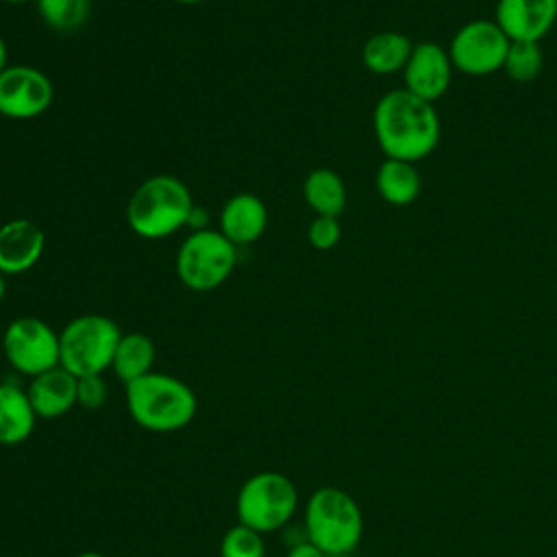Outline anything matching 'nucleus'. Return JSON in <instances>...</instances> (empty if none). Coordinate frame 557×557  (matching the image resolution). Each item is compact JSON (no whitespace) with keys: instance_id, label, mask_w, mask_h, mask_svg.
I'll return each instance as SVG.
<instances>
[{"instance_id":"obj_23","label":"nucleus","mask_w":557,"mask_h":557,"mask_svg":"<svg viewBox=\"0 0 557 557\" xmlns=\"http://www.w3.org/2000/svg\"><path fill=\"white\" fill-rule=\"evenodd\" d=\"M220 557H265V542L259 531L237 522L224 533Z\"/></svg>"},{"instance_id":"obj_5","label":"nucleus","mask_w":557,"mask_h":557,"mask_svg":"<svg viewBox=\"0 0 557 557\" xmlns=\"http://www.w3.org/2000/svg\"><path fill=\"white\" fill-rule=\"evenodd\" d=\"M120 337L122 331L109 315H78L70 320L59 333V366H63L76 379L87 374H102L113 363Z\"/></svg>"},{"instance_id":"obj_25","label":"nucleus","mask_w":557,"mask_h":557,"mask_svg":"<svg viewBox=\"0 0 557 557\" xmlns=\"http://www.w3.org/2000/svg\"><path fill=\"white\" fill-rule=\"evenodd\" d=\"M76 403L83 409H100L107 403V383H104L102 374L78 376Z\"/></svg>"},{"instance_id":"obj_10","label":"nucleus","mask_w":557,"mask_h":557,"mask_svg":"<svg viewBox=\"0 0 557 557\" xmlns=\"http://www.w3.org/2000/svg\"><path fill=\"white\" fill-rule=\"evenodd\" d=\"M54 98L48 74L33 65L9 63L0 72V115L9 120H33L44 115Z\"/></svg>"},{"instance_id":"obj_29","label":"nucleus","mask_w":557,"mask_h":557,"mask_svg":"<svg viewBox=\"0 0 557 557\" xmlns=\"http://www.w3.org/2000/svg\"><path fill=\"white\" fill-rule=\"evenodd\" d=\"M76 557H107L102 553H96V550H85V553H78Z\"/></svg>"},{"instance_id":"obj_27","label":"nucleus","mask_w":557,"mask_h":557,"mask_svg":"<svg viewBox=\"0 0 557 557\" xmlns=\"http://www.w3.org/2000/svg\"><path fill=\"white\" fill-rule=\"evenodd\" d=\"M207 222H209L207 209L194 205V209H191V213H189V220H187V226H189L191 231H205V228H207Z\"/></svg>"},{"instance_id":"obj_22","label":"nucleus","mask_w":557,"mask_h":557,"mask_svg":"<svg viewBox=\"0 0 557 557\" xmlns=\"http://www.w3.org/2000/svg\"><path fill=\"white\" fill-rule=\"evenodd\" d=\"M544 54L535 41H511L505 54L503 72L513 83H531L542 72Z\"/></svg>"},{"instance_id":"obj_4","label":"nucleus","mask_w":557,"mask_h":557,"mask_svg":"<svg viewBox=\"0 0 557 557\" xmlns=\"http://www.w3.org/2000/svg\"><path fill=\"white\" fill-rule=\"evenodd\" d=\"M307 540L326 555L355 550L363 535V516L357 500L339 487L315 490L305 509Z\"/></svg>"},{"instance_id":"obj_11","label":"nucleus","mask_w":557,"mask_h":557,"mask_svg":"<svg viewBox=\"0 0 557 557\" xmlns=\"http://www.w3.org/2000/svg\"><path fill=\"white\" fill-rule=\"evenodd\" d=\"M453 70L455 67L446 48L435 41L413 44L409 61L403 70L405 89L426 102H435L448 91Z\"/></svg>"},{"instance_id":"obj_17","label":"nucleus","mask_w":557,"mask_h":557,"mask_svg":"<svg viewBox=\"0 0 557 557\" xmlns=\"http://www.w3.org/2000/svg\"><path fill=\"white\" fill-rule=\"evenodd\" d=\"M411 50L413 44L407 35L398 30H381L363 44L361 61L372 74H396L405 70Z\"/></svg>"},{"instance_id":"obj_19","label":"nucleus","mask_w":557,"mask_h":557,"mask_svg":"<svg viewBox=\"0 0 557 557\" xmlns=\"http://www.w3.org/2000/svg\"><path fill=\"white\" fill-rule=\"evenodd\" d=\"M154 357H157V350L148 335L137 333V331L122 333L111 368H113L115 376L124 385H128L141 376H146L148 372H152Z\"/></svg>"},{"instance_id":"obj_18","label":"nucleus","mask_w":557,"mask_h":557,"mask_svg":"<svg viewBox=\"0 0 557 557\" xmlns=\"http://www.w3.org/2000/svg\"><path fill=\"white\" fill-rule=\"evenodd\" d=\"M376 191L379 196L394 207H407L420 196L422 178L416 168V163L400 161V159H387L376 170Z\"/></svg>"},{"instance_id":"obj_1","label":"nucleus","mask_w":557,"mask_h":557,"mask_svg":"<svg viewBox=\"0 0 557 557\" xmlns=\"http://www.w3.org/2000/svg\"><path fill=\"white\" fill-rule=\"evenodd\" d=\"M372 128L379 148L387 159L416 163L429 157L440 144V115L433 102L411 91L392 89L383 94L372 113Z\"/></svg>"},{"instance_id":"obj_12","label":"nucleus","mask_w":557,"mask_h":557,"mask_svg":"<svg viewBox=\"0 0 557 557\" xmlns=\"http://www.w3.org/2000/svg\"><path fill=\"white\" fill-rule=\"evenodd\" d=\"M494 22L509 41L540 44L557 22V0H498Z\"/></svg>"},{"instance_id":"obj_2","label":"nucleus","mask_w":557,"mask_h":557,"mask_svg":"<svg viewBox=\"0 0 557 557\" xmlns=\"http://www.w3.org/2000/svg\"><path fill=\"white\" fill-rule=\"evenodd\" d=\"M126 409L141 429L172 433L194 420L198 400L185 381L152 370L126 385Z\"/></svg>"},{"instance_id":"obj_21","label":"nucleus","mask_w":557,"mask_h":557,"mask_svg":"<svg viewBox=\"0 0 557 557\" xmlns=\"http://www.w3.org/2000/svg\"><path fill=\"white\" fill-rule=\"evenodd\" d=\"M41 22L54 33H74L85 26L91 0H35Z\"/></svg>"},{"instance_id":"obj_28","label":"nucleus","mask_w":557,"mask_h":557,"mask_svg":"<svg viewBox=\"0 0 557 557\" xmlns=\"http://www.w3.org/2000/svg\"><path fill=\"white\" fill-rule=\"evenodd\" d=\"M7 65H9V52H7V44H4V39L0 37V72H2Z\"/></svg>"},{"instance_id":"obj_3","label":"nucleus","mask_w":557,"mask_h":557,"mask_svg":"<svg viewBox=\"0 0 557 557\" xmlns=\"http://www.w3.org/2000/svg\"><path fill=\"white\" fill-rule=\"evenodd\" d=\"M191 209L189 187L172 174H157L131 194L126 222L141 239H165L187 226Z\"/></svg>"},{"instance_id":"obj_6","label":"nucleus","mask_w":557,"mask_h":557,"mask_svg":"<svg viewBox=\"0 0 557 557\" xmlns=\"http://www.w3.org/2000/svg\"><path fill=\"white\" fill-rule=\"evenodd\" d=\"M237 265V246L220 231H191L178 246L174 270L191 292L218 289Z\"/></svg>"},{"instance_id":"obj_9","label":"nucleus","mask_w":557,"mask_h":557,"mask_svg":"<svg viewBox=\"0 0 557 557\" xmlns=\"http://www.w3.org/2000/svg\"><path fill=\"white\" fill-rule=\"evenodd\" d=\"M509 44L494 20H472L453 35L446 50L455 70L468 76H487L503 70Z\"/></svg>"},{"instance_id":"obj_16","label":"nucleus","mask_w":557,"mask_h":557,"mask_svg":"<svg viewBox=\"0 0 557 557\" xmlns=\"http://www.w3.org/2000/svg\"><path fill=\"white\" fill-rule=\"evenodd\" d=\"M37 413L24 387L17 383H0V444L17 446L35 431Z\"/></svg>"},{"instance_id":"obj_30","label":"nucleus","mask_w":557,"mask_h":557,"mask_svg":"<svg viewBox=\"0 0 557 557\" xmlns=\"http://www.w3.org/2000/svg\"><path fill=\"white\" fill-rule=\"evenodd\" d=\"M4 294H7V283H4V274H0V302H2Z\"/></svg>"},{"instance_id":"obj_20","label":"nucleus","mask_w":557,"mask_h":557,"mask_svg":"<svg viewBox=\"0 0 557 557\" xmlns=\"http://www.w3.org/2000/svg\"><path fill=\"white\" fill-rule=\"evenodd\" d=\"M302 194L315 215L339 218L346 209V185L342 176L329 168H315L302 183Z\"/></svg>"},{"instance_id":"obj_13","label":"nucleus","mask_w":557,"mask_h":557,"mask_svg":"<svg viewBox=\"0 0 557 557\" xmlns=\"http://www.w3.org/2000/svg\"><path fill=\"white\" fill-rule=\"evenodd\" d=\"M46 248V235L33 220L13 218L0 226V274L17 276L33 270Z\"/></svg>"},{"instance_id":"obj_24","label":"nucleus","mask_w":557,"mask_h":557,"mask_svg":"<svg viewBox=\"0 0 557 557\" xmlns=\"http://www.w3.org/2000/svg\"><path fill=\"white\" fill-rule=\"evenodd\" d=\"M307 239L318 250H331L342 239V224L331 215H315L307 228Z\"/></svg>"},{"instance_id":"obj_14","label":"nucleus","mask_w":557,"mask_h":557,"mask_svg":"<svg viewBox=\"0 0 557 557\" xmlns=\"http://www.w3.org/2000/svg\"><path fill=\"white\" fill-rule=\"evenodd\" d=\"M268 226L265 202L248 191L231 196L220 211V233L235 246L257 242Z\"/></svg>"},{"instance_id":"obj_15","label":"nucleus","mask_w":557,"mask_h":557,"mask_svg":"<svg viewBox=\"0 0 557 557\" xmlns=\"http://www.w3.org/2000/svg\"><path fill=\"white\" fill-rule=\"evenodd\" d=\"M76 385H78V379L72 372H67L63 366H57L44 374L33 376L26 394L30 398V405L37 418L54 420L65 416L74 405H78Z\"/></svg>"},{"instance_id":"obj_31","label":"nucleus","mask_w":557,"mask_h":557,"mask_svg":"<svg viewBox=\"0 0 557 557\" xmlns=\"http://www.w3.org/2000/svg\"><path fill=\"white\" fill-rule=\"evenodd\" d=\"M172 2H178V4H200V2H207V0H172Z\"/></svg>"},{"instance_id":"obj_32","label":"nucleus","mask_w":557,"mask_h":557,"mask_svg":"<svg viewBox=\"0 0 557 557\" xmlns=\"http://www.w3.org/2000/svg\"><path fill=\"white\" fill-rule=\"evenodd\" d=\"M0 2H7V4H22V2H30V0H0ZM35 2V0H33Z\"/></svg>"},{"instance_id":"obj_7","label":"nucleus","mask_w":557,"mask_h":557,"mask_svg":"<svg viewBox=\"0 0 557 557\" xmlns=\"http://www.w3.org/2000/svg\"><path fill=\"white\" fill-rule=\"evenodd\" d=\"M296 507L298 490L294 481L274 470H261L246 479L235 498L237 520L261 535L287 524Z\"/></svg>"},{"instance_id":"obj_8","label":"nucleus","mask_w":557,"mask_h":557,"mask_svg":"<svg viewBox=\"0 0 557 557\" xmlns=\"http://www.w3.org/2000/svg\"><path fill=\"white\" fill-rule=\"evenodd\" d=\"M2 352L13 370L33 379L59 366V333L41 318H15L2 333Z\"/></svg>"},{"instance_id":"obj_26","label":"nucleus","mask_w":557,"mask_h":557,"mask_svg":"<svg viewBox=\"0 0 557 557\" xmlns=\"http://www.w3.org/2000/svg\"><path fill=\"white\" fill-rule=\"evenodd\" d=\"M285 557H326V553H322L313 542H298L289 548V553Z\"/></svg>"}]
</instances>
